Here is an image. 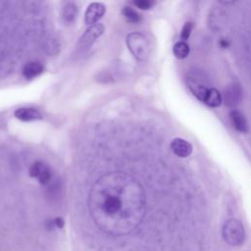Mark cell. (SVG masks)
Instances as JSON below:
<instances>
[{"label": "cell", "mask_w": 251, "mask_h": 251, "mask_svg": "<svg viewBox=\"0 0 251 251\" xmlns=\"http://www.w3.org/2000/svg\"><path fill=\"white\" fill-rule=\"evenodd\" d=\"M88 209L103 232L113 236L127 234L139 226L145 215L143 186L126 173H106L90 189Z\"/></svg>", "instance_id": "obj_1"}, {"label": "cell", "mask_w": 251, "mask_h": 251, "mask_svg": "<svg viewBox=\"0 0 251 251\" xmlns=\"http://www.w3.org/2000/svg\"><path fill=\"white\" fill-rule=\"evenodd\" d=\"M126 45L130 53L138 61H146L150 54L149 42L140 32H130L126 36Z\"/></svg>", "instance_id": "obj_2"}, {"label": "cell", "mask_w": 251, "mask_h": 251, "mask_svg": "<svg viewBox=\"0 0 251 251\" xmlns=\"http://www.w3.org/2000/svg\"><path fill=\"white\" fill-rule=\"evenodd\" d=\"M222 234L225 241L232 246L241 245L245 240L243 225L236 219H229L224 224Z\"/></svg>", "instance_id": "obj_3"}, {"label": "cell", "mask_w": 251, "mask_h": 251, "mask_svg": "<svg viewBox=\"0 0 251 251\" xmlns=\"http://www.w3.org/2000/svg\"><path fill=\"white\" fill-rule=\"evenodd\" d=\"M186 81H187V86L192 92V94L197 99L203 102L206 93L211 88L209 86V83L205 75L200 71L193 70L189 72V74L187 75Z\"/></svg>", "instance_id": "obj_4"}, {"label": "cell", "mask_w": 251, "mask_h": 251, "mask_svg": "<svg viewBox=\"0 0 251 251\" xmlns=\"http://www.w3.org/2000/svg\"><path fill=\"white\" fill-rule=\"evenodd\" d=\"M105 30V27L102 24H94L92 25H90L82 34V36L80 37V40L78 42V46L81 49H86L89 46H91L98 37H100L103 32Z\"/></svg>", "instance_id": "obj_5"}, {"label": "cell", "mask_w": 251, "mask_h": 251, "mask_svg": "<svg viewBox=\"0 0 251 251\" xmlns=\"http://www.w3.org/2000/svg\"><path fill=\"white\" fill-rule=\"evenodd\" d=\"M28 174L31 177L36 178L41 184H47L52 177V172L49 166L43 162H34L28 170Z\"/></svg>", "instance_id": "obj_6"}, {"label": "cell", "mask_w": 251, "mask_h": 251, "mask_svg": "<svg viewBox=\"0 0 251 251\" xmlns=\"http://www.w3.org/2000/svg\"><path fill=\"white\" fill-rule=\"evenodd\" d=\"M226 25V12L216 7L210 11V14L208 16V25L211 30L214 32H220L222 31Z\"/></svg>", "instance_id": "obj_7"}, {"label": "cell", "mask_w": 251, "mask_h": 251, "mask_svg": "<svg viewBox=\"0 0 251 251\" xmlns=\"http://www.w3.org/2000/svg\"><path fill=\"white\" fill-rule=\"evenodd\" d=\"M242 100V88L239 83L228 84L224 92V102L227 107H235Z\"/></svg>", "instance_id": "obj_8"}, {"label": "cell", "mask_w": 251, "mask_h": 251, "mask_svg": "<svg viewBox=\"0 0 251 251\" xmlns=\"http://www.w3.org/2000/svg\"><path fill=\"white\" fill-rule=\"evenodd\" d=\"M106 12V7L104 4L100 2H93L91 3L84 14V22L86 25H94L103 18Z\"/></svg>", "instance_id": "obj_9"}, {"label": "cell", "mask_w": 251, "mask_h": 251, "mask_svg": "<svg viewBox=\"0 0 251 251\" xmlns=\"http://www.w3.org/2000/svg\"><path fill=\"white\" fill-rule=\"evenodd\" d=\"M171 149L177 157L185 158L192 153L193 147L191 143H189L185 139L180 137H176L171 142Z\"/></svg>", "instance_id": "obj_10"}, {"label": "cell", "mask_w": 251, "mask_h": 251, "mask_svg": "<svg viewBox=\"0 0 251 251\" xmlns=\"http://www.w3.org/2000/svg\"><path fill=\"white\" fill-rule=\"evenodd\" d=\"M229 119H230L231 125L237 131L242 133L248 132V123L245 118V115L241 111L237 109L231 110L229 112Z\"/></svg>", "instance_id": "obj_11"}, {"label": "cell", "mask_w": 251, "mask_h": 251, "mask_svg": "<svg viewBox=\"0 0 251 251\" xmlns=\"http://www.w3.org/2000/svg\"><path fill=\"white\" fill-rule=\"evenodd\" d=\"M14 116L23 122H33L42 119L40 112L33 108H19L15 111Z\"/></svg>", "instance_id": "obj_12"}, {"label": "cell", "mask_w": 251, "mask_h": 251, "mask_svg": "<svg viewBox=\"0 0 251 251\" xmlns=\"http://www.w3.org/2000/svg\"><path fill=\"white\" fill-rule=\"evenodd\" d=\"M77 14H78V8L74 2H67L63 6L62 12H61L62 19L66 24H73L76 19Z\"/></svg>", "instance_id": "obj_13"}, {"label": "cell", "mask_w": 251, "mask_h": 251, "mask_svg": "<svg viewBox=\"0 0 251 251\" xmlns=\"http://www.w3.org/2000/svg\"><path fill=\"white\" fill-rule=\"evenodd\" d=\"M44 68L41 63L39 62H29L26 63L23 68V75L27 78L31 79L42 74Z\"/></svg>", "instance_id": "obj_14"}, {"label": "cell", "mask_w": 251, "mask_h": 251, "mask_svg": "<svg viewBox=\"0 0 251 251\" xmlns=\"http://www.w3.org/2000/svg\"><path fill=\"white\" fill-rule=\"evenodd\" d=\"M203 102L209 107H213V108L219 107L223 102L222 94L220 93V91L218 89L211 87L208 90V92L206 93Z\"/></svg>", "instance_id": "obj_15"}, {"label": "cell", "mask_w": 251, "mask_h": 251, "mask_svg": "<svg viewBox=\"0 0 251 251\" xmlns=\"http://www.w3.org/2000/svg\"><path fill=\"white\" fill-rule=\"evenodd\" d=\"M173 52L177 59H184L189 55L190 48L186 42L178 41L173 46Z\"/></svg>", "instance_id": "obj_16"}, {"label": "cell", "mask_w": 251, "mask_h": 251, "mask_svg": "<svg viewBox=\"0 0 251 251\" xmlns=\"http://www.w3.org/2000/svg\"><path fill=\"white\" fill-rule=\"evenodd\" d=\"M122 14H123L124 18L129 23L136 24L141 21V16L139 15V13H137L133 8H131L129 6H125L122 9Z\"/></svg>", "instance_id": "obj_17"}, {"label": "cell", "mask_w": 251, "mask_h": 251, "mask_svg": "<svg viewBox=\"0 0 251 251\" xmlns=\"http://www.w3.org/2000/svg\"><path fill=\"white\" fill-rule=\"evenodd\" d=\"M193 27H194V24H193L192 22H186V23L183 25V26H182V28H181V31H180V38H181V41L185 42V41L189 38Z\"/></svg>", "instance_id": "obj_18"}, {"label": "cell", "mask_w": 251, "mask_h": 251, "mask_svg": "<svg viewBox=\"0 0 251 251\" xmlns=\"http://www.w3.org/2000/svg\"><path fill=\"white\" fill-rule=\"evenodd\" d=\"M132 4L141 9V10H148L150 8H152V6L155 4L153 1H148V0H137V1H134L132 2Z\"/></svg>", "instance_id": "obj_19"}, {"label": "cell", "mask_w": 251, "mask_h": 251, "mask_svg": "<svg viewBox=\"0 0 251 251\" xmlns=\"http://www.w3.org/2000/svg\"><path fill=\"white\" fill-rule=\"evenodd\" d=\"M52 224H53L54 226L62 228L64 226V220L62 218H56L52 221Z\"/></svg>", "instance_id": "obj_20"}, {"label": "cell", "mask_w": 251, "mask_h": 251, "mask_svg": "<svg viewBox=\"0 0 251 251\" xmlns=\"http://www.w3.org/2000/svg\"><path fill=\"white\" fill-rule=\"evenodd\" d=\"M220 45H221L223 48H226V47H228V42H227V40H226V39H222V40L220 41Z\"/></svg>", "instance_id": "obj_21"}]
</instances>
